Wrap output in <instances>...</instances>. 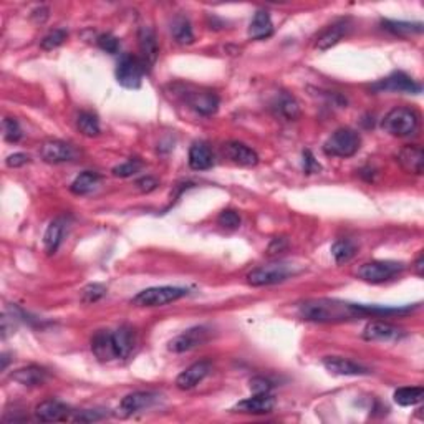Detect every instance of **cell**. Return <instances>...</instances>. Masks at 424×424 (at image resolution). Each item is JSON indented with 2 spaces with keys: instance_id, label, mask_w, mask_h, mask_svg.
<instances>
[{
  "instance_id": "16",
  "label": "cell",
  "mask_w": 424,
  "mask_h": 424,
  "mask_svg": "<svg viewBox=\"0 0 424 424\" xmlns=\"http://www.w3.org/2000/svg\"><path fill=\"white\" fill-rule=\"evenodd\" d=\"M211 371H212V365L209 361L194 363V365L189 366V368H186L183 373L176 378V386L183 391L192 390V388L199 385V383L203 381V379L208 377Z\"/></svg>"
},
{
  "instance_id": "17",
  "label": "cell",
  "mask_w": 424,
  "mask_h": 424,
  "mask_svg": "<svg viewBox=\"0 0 424 424\" xmlns=\"http://www.w3.org/2000/svg\"><path fill=\"white\" fill-rule=\"evenodd\" d=\"M138 43L141 50V62L144 68H151L156 63L157 55H159V47H157V40L153 28L141 27L138 32Z\"/></svg>"
},
{
  "instance_id": "32",
  "label": "cell",
  "mask_w": 424,
  "mask_h": 424,
  "mask_svg": "<svg viewBox=\"0 0 424 424\" xmlns=\"http://www.w3.org/2000/svg\"><path fill=\"white\" fill-rule=\"evenodd\" d=\"M393 398H394V401H397V405L399 406H414L423 401L424 390L421 386L399 388V390L394 391Z\"/></svg>"
},
{
  "instance_id": "1",
  "label": "cell",
  "mask_w": 424,
  "mask_h": 424,
  "mask_svg": "<svg viewBox=\"0 0 424 424\" xmlns=\"http://www.w3.org/2000/svg\"><path fill=\"white\" fill-rule=\"evenodd\" d=\"M414 306H377V305H361L350 304V302L338 300V298H315L306 300L300 305V317L306 322L315 323H340L358 320L365 317H391V315H406L411 313Z\"/></svg>"
},
{
  "instance_id": "10",
  "label": "cell",
  "mask_w": 424,
  "mask_h": 424,
  "mask_svg": "<svg viewBox=\"0 0 424 424\" xmlns=\"http://www.w3.org/2000/svg\"><path fill=\"white\" fill-rule=\"evenodd\" d=\"M371 90L383 93V91H394V93H421V85L416 83L411 76H408L403 71H394L388 78L381 80V82L375 83Z\"/></svg>"
},
{
  "instance_id": "34",
  "label": "cell",
  "mask_w": 424,
  "mask_h": 424,
  "mask_svg": "<svg viewBox=\"0 0 424 424\" xmlns=\"http://www.w3.org/2000/svg\"><path fill=\"white\" fill-rule=\"evenodd\" d=\"M76 128L78 131L82 133L83 136H88V138H93V136L100 135V121L95 115L90 111H83L80 113L78 118H76Z\"/></svg>"
},
{
  "instance_id": "42",
  "label": "cell",
  "mask_w": 424,
  "mask_h": 424,
  "mask_svg": "<svg viewBox=\"0 0 424 424\" xmlns=\"http://www.w3.org/2000/svg\"><path fill=\"white\" fill-rule=\"evenodd\" d=\"M304 169L306 175H315V172H318L322 169L320 164H318V161L315 159V156L312 155V151H304Z\"/></svg>"
},
{
  "instance_id": "4",
  "label": "cell",
  "mask_w": 424,
  "mask_h": 424,
  "mask_svg": "<svg viewBox=\"0 0 424 424\" xmlns=\"http://www.w3.org/2000/svg\"><path fill=\"white\" fill-rule=\"evenodd\" d=\"M361 148V138L355 129L340 128L323 144V153L332 157H351Z\"/></svg>"
},
{
  "instance_id": "21",
  "label": "cell",
  "mask_w": 424,
  "mask_h": 424,
  "mask_svg": "<svg viewBox=\"0 0 424 424\" xmlns=\"http://www.w3.org/2000/svg\"><path fill=\"white\" fill-rule=\"evenodd\" d=\"M91 351L100 361H111L118 358L115 348V342H113V332L107 330H100L93 335L91 338Z\"/></svg>"
},
{
  "instance_id": "35",
  "label": "cell",
  "mask_w": 424,
  "mask_h": 424,
  "mask_svg": "<svg viewBox=\"0 0 424 424\" xmlns=\"http://www.w3.org/2000/svg\"><path fill=\"white\" fill-rule=\"evenodd\" d=\"M107 292L108 289L103 284H90L82 290V297H80V300L87 305L96 304V302L102 300V298L107 295Z\"/></svg>"
},
{
  "instance_id": "37",
  "label": "cell",
  "mask_w": 424,
  "mask_h": 424,
  "mask_svg": "<svg viewBox=\"0 0 424 424\" xmlns=\"http://www.w3.org/2000/svg\"><path fill=\"white\" fill-rule=\"evenodd\" d=\"M67 37H68L67 30L56 28V30L50 32V34L45 35V37L42 38V43H40V45H42L43 50H54V48L62 45L65 40H67Z\"/></svg>"
},
{
  "instance_id": "3",
  "label": "cell",
  "mask_w": 424,
  "mask_h": 424,
  "mask_svg": "<svg viewBox=\"0 0 424 424\" xmlns=\"http://www.w3.org/2000/svg\"><path fill=\"white\" fill-rule=\"evenodd\" d=\"M298 272H300V270L293 264H289V262H274V264H267L254 269L247 276V282L249 285L252 287L276 285L289 280L290 277H293Z\"/></svg>"
},
{
  "instance_id": "41",
  "label": "cell",
  "mask_w": 424,
  "mask_h": 424,
  "mask_svg": "<svg viewBox=\"0 0 424 424\" xmlns=\"http://www.w3.org/2000/svg\"><path fill=\"white\" fill-rule=\"evenodd\" d=\"M250 390H252L254 394L270 393V390H272V383H270V379L264 377H256L250 379Z\"/></svg>"
},
{
  "instance_id": "33",
  "label": "cell",
  "mask_w": 424,
  "mask_h": 424,
  "mask_svg": "<svg viewBox=\"0 0 424 424\" xmlns=\"http://www.w3.org/2000/svg\"><path fill=\"white\" fill-rule=\"evenodd\" d=\"M332 256L337 264H346L357 256V244L353 241L342 239L332 245Z\"/></svg>"
},
{
  "instance_id": "8",
  "label": "cell",
  "mask_w": 424,
  "mask_h": 424,
  "mask_svg": "<svg viewBox=\"0 0 424 424\" xmlns=\"http://www.w3.org/2000/svg\"><path fill=\"white\" fill-rule=\"evenodd\" d=\"M209 328L205 326H192V328L186 330L184 333L177 335L176 338H172L169 342L168 348L172 353H186V351H191L197 346L204 345L209 340Z\"/></svg>"
},
{
  "instance_id": "36",
  "label": "cell",
  "mask_w": 424,
  "mask_h": 424,
  "mask_svg": "<svg viewBox=\"0 0 424 424\" xmlns=\"http://www.w3.org/2000/svg\"><path fill=\"white\" fill-rule=\"evenodd\" d=\"M3 138L9 143H17L22 140V128L15 118H3Z\"/></svg>"
},
{
  "instance_id": "2",
  "label": "cell",
  "mask_w": 424,
  "mask_h": 424,
  "mask_svg": "<svg viewBox=\"0 0 424 424\" xmlns=\"http://www.w3.org/2000/svg\"><path fill=\"white\" fill-rule=\"evenodd\" d=\"M419 126V115L413 108L398 107L393 108L381 121V128L388 135L405 138V136L414 135Z\"/></svg>"
},
{
  "instance_id": "7",
  "label": "cell",
  "mask_w": 424,
  "mask_h": 424,
  "mask_svg": "<svg viewBox=\"0 0 424 424\" xmlns=\"http://www.w3.org/2000/svg\"><path fill=\"white\" fill-rule=\"evenodd\" d=\"M146 71L143 62L138 56L123 55L120 58L118 67H116V80L121 87L128 90H138L143 83V75Z\"/></svg>"
},
{
  "instance_id": "20",
  "label": "cell",
  "mask_w": 424,
  "mask_h": 424,
  "mask_svg": "<svg viewBox=\"0 0 424 424\" xmlns=\"http://www.w3.org/2000/svg\"><path fill=\"white\" fill-rule=\"evenodd\" d=\"M224 153L234 164H239L244 168H252L258 164V155L247 144L239 143V141H231L224 146Z\"/></svg>"
},
{
  "instance_id": "22",
  "label": "cell",
  "mask_w": 424,
  "mask_h": 424,
  "mask_svg": "<svg viewBox=\"0 0 424 424\" xmlns=\"http://www.w3.org/2000/svg\"><path fill=\"white\" fill-rule=\"evenodd\" d=\"M398 163L401 164V168L405 169L406 172H411V175H421L423 168H424V155L423 149L419 146H414V144H410V146L401 148V151L398 153Z\"/></svg>"
},
{
  "instance_id": "46",
  "label": "cell",
  "mask_w": 424,
  "mask_h": 424,
  "mask_svg": "<svg viewBox=\"0 0 424 424\" xmlns=\"http://www.w3.org/2000/svg\"><path fill=\"white\" fill-rule=\"evenodd\" d=\"M285 247H287V241L284 239V237H280V239H274L269 247V254H277V252H280V250H284Z\"/></svg>"
},
{
  "instance_id": "25",
  "label": "cell",
  "mask_w": 424,
  "mask_h": 424,
  "mask_svg": "<svg viewBox=\"0 0 424 424\" xmlns=\"http://www.w3.org/2000/svg\"><path fill=\"white\" fill-rule=\"evenodd\" d=\"M65 231H67V222H65L63 217H58V219L50 222V225L45 231V236H43V245H45V252L48 256H52V254L58 250L63 241Z\"/></svg>"
},
{
  "instance_id": "18",
  "label": "cell",
  "mask_w": 424,
  "mask_h": 424,
  "mask_svg": "<svg viewBox=\"0 0 424 424\" xmlns=\"http://www.w3.org/2000/svg\"><path fill=\"white\" fill-rule=\"evenodd\" d=\"M68 416H70V408L56 399H47L35 408V418L42 423L67 421Z\"/></svg>"
},
{
  "instance_id": "44",
  "label": "cell",
  "mask_w": 424,
  "mask_h": 424,
  "mask_svg": "<svg viewBox=\"0 0 424 424\" xmlns=\"http://www.w3.org/2000/svg\"><path fill=\"white\" fill-rule=\"evenodd\" d=\"M5 163L9 168H22L25 166L27 163H30V156L23 155V153H15V155H10L7 157Z\"/></svg>"
},
{
  "instance_id": "47",
  "label": "cell",
  "mask_w": 424,
  "mask_h": 424,
  "mask_svg": "<svg viewBox=\"0 0 424 424\" xmlns=\"http://www.w3.org/2000/svg\"><path fill=\"white\" fill-rule=\"evenodd\" d=\"M414 269H416V274L421 277L423 276V254H419L418 260H416V264H414Z\"/></svg>"
},
{
  "instance_id": "13",
  "label": "cell",
  "mask_w": 424,
  "mask_h": 424,
  "mask_svg": "<svg viewBox=\"0 0 424 424\" xmlns=\"http://www.w3.org/2000/svg\"><path fill=\"white\" fill-rule=\"evenodd\" d=\"M350 30H351L350 19L337 20V22L332 23L328 28H325V30L318 35L317 42H315V48H318V50L322 52L328 50V48L335 47L340 40H343V37H346V35L350 34Z\"/></svg>"
},
{
  "instance_id": "19",
  "label": "cell",
  "mask_w": 424,
  "mask_h": 424,
  "mask_svg": "<svg viewBox=\"0 0 424 424\" xmlns=\"http://www.w3.org/2000/svg\"><path fill=\"white\" fill-rule=\"evenodd\" d=\"M276 406V398L270 393H262V394H254L252 398L244 399V401L237 403L234 406V411L237 413H245V414H267L274 410Z\"/></svg>"
},
{
  "instance_id": "9",
  "label": "cell",
  "mask_w": 424,
  "mask_h": 424,
  "mask_svg": "<svg viewBox=\"0 0 424 424\" xmlns=\"http://www.w3.org/2000/svg\"><path fill=\"white\" fill-rule=\"evenodd\" d=\"M184 102L192 108L194 111L203 116H212L219 110V96L209 90H191L183 93Z\"/></svg>"
},
{
  "instance_id": "28",
  "label": "cell",
  "mask_w": 424,
  "mask_h": 424,
  "mask_svg": "<svg viewBox=\"0 0 424 424\" xmlns=\"http://www.w3.org/2000/svg\"><path fill=\"white\" fill-rule=\"evenodd\" d=\"M113 342H115V348L118 358H126L135 348L136 343V335L135 330L129 328V326H120L118 330L113 332Z\"/></svg>"
},
{
  "instance_id": "24",
  "label": "cell",
  "mask_w": 424,
  "mask_h": 424,
  "mask_svg": "<svg viewBox=\"0 0 424 424\" xmlns=\"http://www.w3.org/2000/svg\"><path fill=\"white\" fill-rule=\"evenodd\" d=\"M189 166L194 171H205L214 166V155L205 143H194L189 149Z\"/></svg>"
},
{
  "instance_id": "14",
  "label": "cell",
  "mask_w": 424,
  "mask_h": 424,
  "mask_svg": "<svg viewBox=\"0 0 424 424\" xmlns=\"http://www.w3.org/2000/svg\"><path fill=\"white\" fill-rule=\"evenodd\" d=\"M40 156L48 164H60L68 163L75 157V149L71 144L65 143L60 140H52L43 143L42 149H40Z\"/></svg>"
},
{
  "instance_id": "40",
  "label": "cell",
  "mask_w": 424,
  "mask_h": 424,
  "mask_svg": "<svg viewBox=\"0 0 424 424\" xmlns=\"http://www.w3.org/2000/svg\"><path fill=\"white\" fill-rule=\"evenodd\" d=\"M96 43H98V47L102 48L103 52H107V54H118L120 52V38L115 37V35L111 34H102L98 38H96Z\"/></svg>"
},
{
  "instance_id": "23",
  "label": "cell",
  "mask_w": 424,
  "mask_h": 424,
  "mask_svg": "<svg viewBox=\"0 0 424 424\" xmlns=\"http://www.w3.org/2000/svg\"><path fill=\"white\" fill-rule=\"evenodd\" d=\"M272 110L277 116H280L285 121H295L300 116V107L298 102L289 93L282 91L276 96V100L272 102Z\"/></svg>"
},
{
  "instance_id": "12",
  "label": "cell",
  "mask_w": 424,
  "mask_h": 424,
  "mask_svg": "<svg viewBox=\"0 0 424 424\" xmlns=\"http://www.w3.org/2000/svg\"><path fill=\"white\" fill-rule=\"evenodd\" d=\"M322 363L326 371L338 375V377H363V375H370V370L366 366L343 357H325Z\"/></svg>"
},
{
  "instance_id": "27",
  "label": "cell",
  "mask_w": 424,
  "mask_h": 424,
  "mask_svg": "<svg viewBox=\"0 0 424 424\" xmlns=\"http://www.w3.org/2000/svg\"><path fill=\"white\" fill-rule=\"evenodd\" d=\"M10 378L23 386H40L45 383L47 370L40 368V366L30 365L27 366V368H20L17 371H14Z\"/></svg>"
},
{
  "instance_id": "45",
  "label": "cell",
  "mask_w": 424,
  "mask_h": 424,
  "mask_svg": "<svg viewBox=\"0 0 424 424\" xmlns=\"http://www.w3.org/2000/svg\"><path fill=\"white\" fill-rule=\"evenodd\" d=\"M136 186H138V189L141 192H151L157 188V181L155 179V177L146 176V177H143V179H140L138 183H136Z\"/></svg>"
},
{
  "instance_id": "26",
  "label": "cell",
  "mask_w": 424,
  "mask_h": 424,
  "mask_svg": "<svg viewBox=\"0 0 424 424\" xmlns=\"http://www.w3.org/2000/svg\"><path fill=\"white\" fill-rule=\"evenodd\" d=\"M274 23L267 10H257L249 27V37L252 40H264L272 35Z\"/></svg>"
},
{
  "instance_id": "43",
  "label": "cell",
  "mask_w": 424,
  "mask_h": 424,
  "mask_svg": "<svg viewBox=\"0 0 424 424\" xmlns=\"http://www.w3.org/2000/svg\"><path fill=\"white\" fill-rule=\"evenodd\" d=\"M104 414L100 413V411H91V410H85L82 413H78L74 418V421L76 423H93V421H100L103 419Z\"/></svg>"
},
{
  "instance_id": "30",
  "label": "cell",
  "mask_w": 424,
  "mask_h": 424,
  "mask_svg": "<svg viewBox=\"0 0 424 424\" xmlns=\"http://www.w3.org/2000/svg\"><path fill=\"white\" fill-rule=\"evenodd\" d=\"M171 34L177 43L181 45H189L194 42V34L191 22L183 15H177L171 22Z\"/></svg>"
},
{
  "instance_id": "31",
  "label": "cell",
  "mask_w": 424,
  "mask_h": 424,
  "mask_svg": "<svg viewBox=\"0 0 424 424\" xmlns=\"http://www.w3.org/2000/svg\"><path fill=\"white\" fill-rule=\"evenodd\" d=\"M381 25L385 30L390 34L398 35V37H408V35L421 34L423 32V23L421 22H397V20H383Z\"/></svg>"
},
{
  "instance_id": "6",
  "label": "cell",
  "mask_w": 424,
  "mask_h": 424,
  "mask_svg": "<svg viewBox=\"0 0 424 424\" xmlns=\"http://www.w3.org/2000/svg\"><path fill=\"white\" fill-rule=\"evenodd\" d=\"M406 269V265L403 262L397 260H373L363 264L358 269L357 276L361 278L363 282H368V284H383V282L391 280V278L398 277L403 270Z\"/></svg>"
},
{
  "instance_id": "15",
  "label": "cell",
  "mask_w": 424,
  "mask_h": 424,
  "mask_svg": "<svg viewBox=\"0 0 424 424\" xmlns=\"http://www.w3.org/2000/svg\"><path fill=\"white\" fill-rule=\"evenodd\" d=\"M156 401L157 394L149 393V391H136V393L128 394V397L121 399L118 414L123 416V418H128V416L140 413L141 410H146V408L153 406Z\"/></svg>"
},
{
  "instance_id": "5",
  "label": "cell",
  "mask_w": 424,
  "mask_h": 424,
  "mask_svg": "<svg viewBox=\"0 0 424 424\" xmlns=\"http://www.w3.org/2000/svg\"><path fill=\"white\" fill-rule=\"evenodd\" d=\"M188 295V289L183 287H151L133 297L131 304L136 306H164Z\"/></svg>"
},
{
  "instance_id": "38",
  "label": "cell",
  "mask_w": 424,
  "mask_h": 424,
  "mask_svg": "<svg viewBox=\"0 0 424 424\" xmlns=\"http://www.w3.org/2000/svg\"><path fill=\"white\" fill-rule=\"evenodd\" d=\"M141 168H143V163H141L140 159H129L126 161V163L113 168V176H116V177L135 176L136 172H140Z\"/></svg>"
},
{
  "instance_id": "39",
  "label": "cell",
  "mask_w": 424,
  "mask_h": 424,
  "mask_svg": "<svg viewBox=\"0 0 424 424\" xmlns=\"http://www.w3.org/2000/svg\"><path fill=\"white\" fill-rule=\"evenodd\" d=\"M217 222H219V225H222L224 229L236 231V229L241 227V216L236 211H232V209H225V211L219 214Z\"/></svg>"
},
{
  "instance_id": "29",
  "label": "cell",
  "mask_w": 424,
  "mask_h": 424,
  "mask_svg": "<svg viewBox=\"0 0 424 424\" xmlns=\"http://www.w3.org/2000/svg\"><path fill=\"white\" fill-rule=\"evenodd\" d=\"M100 184V175L98 172L85 171L80 176L75 177L74 183L70 184V191L76 194V196H87L95 191Z\"/></svg>"
},
{
  "instance_id": "11",
  "label": "cell",
  "mask_w": 424,
  "mask_h": 424,
  "mask_svg": "<svg viewBox=\"0 0 424 424\" xmlns=\"http://www.w3.org/2000/svg\"><path fill=\"white\" fill-rule=\"evenodd\" d=\"M406 332L397 325L388 322H370L363 330V338L366 342H398L405 337Z\"/></svg>"
}]
</instances>
